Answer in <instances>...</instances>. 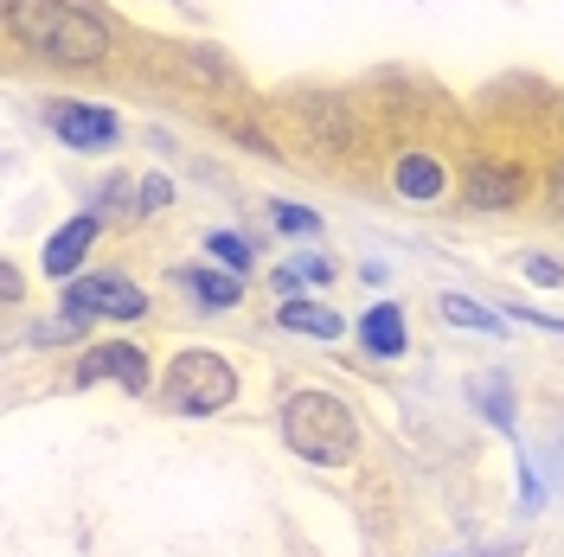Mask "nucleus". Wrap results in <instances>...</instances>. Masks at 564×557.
<instances>
[{"label":"nucleus","instance_id":"obj_9","mask_svg":"<svg viewBox=\"0 0 564 557\" xmlns=\"http://www.w3.org/2000/svg\"><path fill=\"white\" fill-rule=\"evenodd\" d=\"M513 193H520V174L500 167V161H475V167L462 174V199H468L475 211H507Z\"/></svg>","mask_w":564,"mask_h":557},{"label":"nucleus","instance_id":"obj_11","mask_svg":"<svg viewBox=\"0 0 564 557\" xmlns=\"http://www.w3.org/2000/svg\"><path fill=\"white\" fill-rule=\"evenodd\" d=\"M276 320H282V327H295V334H315V340H340V334H347V327H340V314L315 308V302H282Z\"/></svg>","mask_w":564,"mask_h":557},{"label":"nucleus","instance_id":"obj_16","mask_svg":"<svg viewBox=\"0 0 564 557\" xmlns=\"http://www.w3.org/2000/svg\"><path fill=\"white\" fill-rule=\"evenodd\" d=\"M141 199H135V211H161V206H174V186H167V174H148L135 186Z\"/></svg>","mask_w":564,"mask_h":557},{"label":"nucleus","instance_id":"obj_20","mask_svg":"<svg viewBox=\"0 0 564 557\" xmlns=\"http://www.w3.org/2000/svg\"><path fill=\"white\" fill-rule=\"evenodd\" d=\"M20 288H26L20 270H13V263H0V295H7V302H20Z\"/></svg>","mask_w":564,"mask_h":557},{"label":"nucleus","instance_id":"obj_1","mask_svg":"<svg viewBox=\"0 0 564 557\" xmlns=\"http://www.w3.org/2000/svg\"><path fill=\"white\" fill-rule=\"evenodd\" d=\"M7 33L52 65H97L109 52V26L77 0H7Z\"/></svg>","mask_w":564,"mask_h":557},{"label":"nucleus","instance_id":"obj_13","mask_svg":"<svg viewBox=\"0 0 564 557\" xmlns=\"http://www.w3.org/2000/svg\"><path fill=\"white\" fill-rule=\"evenodd\" d=\"M436 308H443V320H449V327H475V334H500V314H488L481 302H475V295H443Z\"/></svg>","mask_w":564,"mask_h":557},{"label":"nucleus","instance_id":"obj_14","mask_svg":"<svg viewBox=\"0 0 564 557\" xmlns=\"http://www.w3.org/2000/svg\"><path fill=\"white\" fill-rule=\"evenodd\" d=\"M206 250L218 256V270H231V276H245L250 263H257V250H250V238H238V231H212Z\"/></svg>","mask_w":564,"mask_h":557},{"label":"nucleus","instance_id":"obj_17","mask_svg":"<svg viewBox=\"0 0 564 557\" xmlns=\"http://www.w3.org/2000/svg\"><path fill=\"white\" fill-rule=\"evenodd\" d=\"M527 282H539V288H558V282H564V263H552V256H532V263H527Z\"/></svg>","mask_w":564,"mask_h":557},{"label":"nucleus","instance_id":"obj_5","mask_svg":"<svg viewBox=\"0 0 564 557\" xmlns=\"http://www.w3.org/2000/svg\"><path fill=\"white\" fill-rule=\"evenodd\" d=\"M104 379H116L122 391H148L154 384V372H148V352L141 347H129V340H104V347H90L84 359H77V384H104Z\"/></svg>","mask_w":564,"mask_h":557},{"label":"nucleus","instance_id":"obj_8","mask_svg":"<svg viewBox=\"0 0 564 557\" xmlns=\"http://www.w3.org/2000/svg\"><path fill=\"white\" fill-rule=\"evenodd\" d=\"M359 347L372 352V359H398V352L411 347V327H404V308L398 302H372V308L359 314Z\"/></svg>","mask_w":564,"mask_h":557},{"label":"nucleus","instance_id":"obj_19","mask_svg":"<svg viewBox=\"0 0 564 557\" xmlns=\"http://www.w3.org/2000/svg\"><path fill=\"white\" fill-rule=\"evenodd\" d=\"M545 199H552V211L564 218V161L552 167V179H545Z\"/></svg>","mask_w":564,"mask_h":557},{"label":"nucleus","instance_id":"obj_3","mask_svg":"<svg viewBox=\"0 0 564 557\" xmlns=\"http://www.w3.org/2000/svg\"><path fill=\"white\" fill-rule=\"evenodd\" d=\"M167 397H174V411H186V417H212V411H225L238 397V372L218 352L193 347L167 365Z\"/></svg>","mask_w":564,"mask_h":557},{"label":"nucleus","instance_id":"obj_2","mask_svg":"<svg viewBox=\"0 0 564 557\" xmlns=\"http://www.w3.org/2000/svg\"><path fill=\"white\" fill-rule=\"evenodd\" d=\"M282 443L315 461V468H347L359 455V423L334 391H289L282 404Z\"/></svg>","mask_w":564,"mask_h":557},{"label":"nucleus","instance_id":"obj_10","mask_svg":"<svg viewBox=\"0 0 564 557\" xmlns=\"http://www.w3.org/2000/svg\"><path fill=\"white\" fill-rule=\"evenodd\" d=\"M443 186H449V174H443L430 154H404V161H398V193H404V199L430 206V199H443Z\"/></svg>","mask_w":564,"mask_h":557},{"label":"nucleus","instance_id":"obj_12","mask_svg":"<svg viewBox=\"0 0 564 557\" xmlns=\"http://www.w3.org/2000/svg\"><path fill=\"white\" fill-rule=\"evenodd\" d=\"M186 288L199 295V308H231V302L245 295L231 270H206V263H199V270H186Z\"/></svg>","mask_w":564,"mask_h":557},{"label":"nucleus","instance_id":"obj_4","mask_svg":"<svg viewBox=\"0 0 564 557\" xmlns=\"http://www.w3.org/2000/svg\"><path fill=\"white\" fill-rule=\"evenodd\" d=\"M65 314H77V320H97V314H104V320H141V314H148V295H141L135 282L129 276H77L65 288Z\"/></svg>","mask_w":564,"mask_h":557},{"label":"nucleus","instance_id":"obj_7","mask_svg":"<svg viewBox=\"0 0 564 557\" xmlns=\"http://www.w3.org/2000/svg\"><path fill=\"white\" fill-rule=\"evenodd\" d=\"M97 231H104V211H84V218L58 225V231L45 238V250H39L45 276H77V270H84V256H90V244H97Z\"/></svg>","mask_w":564,"mask_h":557},{"label":"nucleus","instance_id":"obj_15","mask_svg":"<svg viewBox=\"0 0 564 557\" xmlns=\"http://www.w3.org/2000/svg\"><path fill=\"white\" fill-rule=\"evenodd\" d=\"M270 218H276V231H289V238H315L321 218L308 206H270Z\"/></svg>","mask_w":564,"mask_h":557},{"label":"nucleus","instance_id":"obj_18","mask_svg":"<svg viewBox=\"0 0 564 557\" xmlns=\"http://www.w3.org/2000/svg\"><path fill=\"white\" fill-rule=\"evenodd\" d=\"M481 404H488V417H494V423H513V397H507L500 384H481Z\"/></svg>","mask_w":564,"mask_h":557},{"label":"nucleus","instance_id":"obj_6","mask_svg":"<svg viewBox=\"0 0 564 557\" xmlns=\"http://www.w3.org/2000/svg\"><path fill=\"white\" fill-rule=\"evenodd\" d=\"M45 122H52V135L65 148H116V135H122V122L97 103H52Z\"/></svg>","mask_w":564,"mask_h":557}]
</instances>
